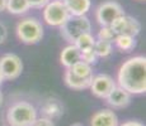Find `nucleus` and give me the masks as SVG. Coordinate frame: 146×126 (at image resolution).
<instances>
[{
  "instance_id": "f257e3e1",
  "label": "nucleus",
  "mask_w": 146,
  "mask_h": 126,
  "mask_svg": "<svg viewBox=\"0 0 146 126\" xmlns=\"http://www.w3.org/2000/svg\"><path fill=\"white\" fill-rule=\"evenodd\" d=\"M118 86L131 95H141L146 91V58L142 55L128 58L119 67L117 76Z\"/></svg>"
},
{
  "instance_id": "f03ea898",
  "label": "nucleus",
  "mask_w": 146,
  "mask_h": 126,
  "mask_svg": "<svg viewBox=\"0 0 146 126\" xmlns=\"http://www.w3.org/2000/svg\"><path fill=\"white\" fill-rule=\"evenodd\" d=\"M37 119L35 106L26 101L13 103L7 112V121L10 126H31Z\"/></svg>"
},
{
  "instance_id": "7ed1b4c3",
  "label": "nucleus",
  "mask_w": 146,
  "mask_h": 126,
  "mask_svg": "<svg viewBox=\"0 0 146 126\" xmlns=\"http://www.w3.org/2000/svg\"><path fill=\"white\" fill-rule=\"evenodd\" d=\"M92 29L90 20L85 15H70L67 20L60 27L61 35L70 44H74L75 40L84 33H89Z\"/></svg>"
},
{
  "instance_id": "20e7f679",
  "label": "nucleus",
  "mask_w": 146,
  "mask_h": 126,
  "mask_svg": "<svg viewBox=\"0 0 146 126\" xmlns=\"http://www.w3.org/2000/svg\"><path fill=\"white\" fill-rule=\"evenodd\" d=\"M17 35L23 43L36 44L43 37V27L36 18H24L17 25Z\"/></svg>"
},
{
  "instance_id": "39448f33",
  "label": "nucleus",
  "mask_w": 146,
  "mask_h": 126,
  "mask_svg": "<svg viewBox=\"0 0 146 126\" xmlns=\"http://www.w3.org/2000/svg\"><path fill=\"white\" fill-rule=\"evenodd\" d=\"M69 16V10H67L65 3L61 0L48 1L43 8V20L51 27H61Z\"/></svg>"
},
{
  "instance_id": "423d86ee",
  "label": "nucleus",
  "mask_w": 146,
  "mask_h": 126,
  "mask_svg": "<svg viewBox=\"0 0 146 126\" xmlns=\"http://www.w3.org/2000/svg\"><path fill=\"white\" fill-rule=\"evenodd\" d=\"M121 15H123L122 7L117 1H113V0H108V1L102 3L95 10L97 22L102 27H109Z\"/></svg>"
},
{
  "instance_id": "0eeeda50",
  "label": "nucleus",
  "mask_w": 146,
  "mask_h": 126,
  "mask_svg": "<svg viewBox=\"0 0 146 126\" xmlns=\"http://www.w3.org/2000/svg\"><path fill=\"white\" fill-rule=\"evenodd\" d=\"M23 63L21 58L14 53H8L0 57V73L4 80H15L22 74Z\"/></svg>"
},
{
  "instance_id": "6e6552de",
  "label": "nucleus",
  "mask_w": 146,
  "mask_h": 126,
  "mask_svg": "<svg viewBox=\"0 0 146 126\" xmlns=\"http://www.w3.org/2000/svg\"><path fill=\"white\" fill-rule=\"evenodd\" d=\"M109 27L114 32L116 35H131V37H136L139 35L140 30H141V24L139 23L137 19L132 18L128 15H121L117 18Z\"/></svg>"
},
{
  "instance_id": "1a4fd4ad",
  "label": "nucleus",
  "mask_w": 146,
  "mask_h": 126,
  "mask_svg": "<svg viewBox=\"0 0 146 126\" xmlns=\"http://www.w3.org/2000/svg\"><path fill=\"white\" fill-rule=\"evenodd\" d=\"M116 87V83H114L113 78L108 74H97L93 76V80L90 83V88L92 93L95 97H99V99H106L111 91Z\"/></svg>"
},
{
  "instance_id": "9d476101",
  "label": "nucleus",
  "mask_w": 146,
  "mask_h": 126,
  "mask_svg": "<svg viewBox=\"0 0 146 126\" xmlns=\"http://www.w3.org/2000/svg\"><path fill=\"white\" fill-rule=\"evenodd\" d=\"M107 103L114 108H123L130 105L131 102V93H128L126 89L119 86H116L111 91V93L106 97Z\"/></svg>"
},
{
  "instance_id": "9b49d317",
  "label": "nucleus",
  "mask_w": 146,
  "mask_h": 126,
  "mask_svg": "<svg viewBox=\"0 0 146 126\" xmlns=\"http://www.w3.org/2000/svg\"><path fill=\"white\" fill-rule=\"evenodd\" d=\"M90 126H118V117L112 110H99L92 117Z\"/></svg>"
},
{
  "instance_id": "f8f14e48",
  "label": "nucleus",
  "mask_w": 146,
  "mask_h": 126,
  "mask_svg": "<svg viewBox=\"0 0 146 126\" xmlns=\"http://www.w3.org/2000/svg\"><path fill=\"white\" fill-rule=\"evenodd\" d=\"M93 78H81L78 77L70 71L69 68H66V72L64 74V81H65L66 86L72 89H76V91H80V89H85L90 87V83Z\"/></svg>"
},
{
  "instance_id": "ddd939ff",
  "label": "nucleus",
  "mask_w": 146,
  "mask_h": 126,
  "mask_svg": "<svg viewBox=\"0 0 146 126\" xmlns=\"http://www.w3.org/2000/svg\"><path fill=\"white\" fill-rule=\"evenodd\" d=\"M81 61V57H80V52L79 49L76 48L75 44H70V46L65 47L61 52V55H60V62L64 67L66 68H71L76 62Z\"/></svg>"
},
{
  "instance_id": "4468645a",
  "label": "nucleus",
  "mask_w": 146,
  "mask_h": 126,
  "mask_svg": "<svg viewBox=\"0 0 146 126\" xmlns=\"http://www.w3.org/2000/svg\"><path fill=\"white\" fill-rule=\"evenodd\" d=\"M42 114L44 115V117H47L50 120L58 119L64 114V106L58 100L48 99L42 106Z\"/></svg>"
},
{
  "instance_id": "2eb2a0df",
  "label": "nucleus",
  "mask_w": 146,
  "mask_h": 126,
  "mask_svg": "<svg viewBox=\"0 0 146 126\" xmlns=\"http://www.w3.org/2000/svg\"><path fill=\"white\" fill-rule=\"evenodd\" d=\"M65 5L70 15H85L90 10V0H65Z\"/></svg>"
},
{
  "instance_id": "dca6fc26",
  "label": "nucleus",
  "mask_w": 146,
  "mask_h": 126,
  "mask_svg": "<svg viewBox=\"0 0 146 126\" xmlns=\"http://www.w3.org/2000/svg\"><path fill=\"white\" fill-rule=\"evenodd\" d=\"M31 9L28 0H7V10L15 15L27 13Z\"/></svg>"
},
{
  "instance_id": "f3484780",
  "label": "nucleus",
  "mask_w": 146,
  "mask_h": 126,
  "mask_svg": "<svg viewBox=\"0 0 146 126\" xmlns=\"http://www.w3.org/2000/svg\"><path fill=\"white\" fill-rule=\"evenodd\" d=\"M113 42L117 48L122 52H131L136 47V39L131 35H116Z\"/></svg>"
},
{
  "instance_id": "a211bd4d",
  "label": "nucleus",
  "mask_w": 146,
  "mask_h": 126,
  "mask_svg": "<svg viewBox=\"0 0 146 126\" xmlns=\"http://www.w3.org/2000/svg\"><path fill=\"white\" fill-rule=\"evenodd\" d=\"M75 46L76 48L79 49L80 53L85 52V50H89V49H93L94 48V44H95V38L92 35V33H84L81 34L79 38L75 40Z\"/></svg>"
},
{
  "instance_id": "6ab92c4d",
  "label": "nucleus",
  "mask_w": 146,
  "mask_h": 126,
  "mask_svg": "<svg viewBox=\"0 0 146 126\" xmlns=\"http://www.w3.org/2000/svg\"><path fill=\"white\" fill-rule=\"evenodd\" d=\"M75 76L81 78H93V71H92V66L88 63H85L84 61H79L69 68Z\"/></svg>"
},
{
  "instance_id": "aec40b11",
  "label": "nucleus",
  "mask_w": 146,
  "mask_h": 126,
  "mask_svg": "<svg viewBox=\"0 0 146 126\" xmlns=\"http://www.w3.org/2000/svg\"><path fill=\"white\" fill-rule=\"evenodd\" d=\"M112 43L111 42H107V40H95V44H94V50L97 53L98 57H108L109 54L112 53Z\"/></svg>"
},
{
  "instance_id": "412c9836",
  "label": "nucleus",
  "mask_w": 146,
  "mask_h": 126,
  "mask_svg": "<svg viewBox=\"0 0 146 126\" xmlns=\"http://www.w3.org/2000/svg\"><path fill=\"white\" fill-rule=\"evenodd\" d=\"M114 38H116V34L111 27H102L98 32V39H100V40H107L113 43Z\"/></svg>"
},
{
  "instance_id": "4be33fe9",
  "label": "nucleus",
  "mask_w": 146,
  "mask_h": 126,
  "mask_svg": "<svg viewBox=\"0 0 146 126\" xmlns=\"http://www.w3.org/2000/svg\"><path fill=\"white\" fill-rule=\"evenodd\" d=\"M51 1V0H28V4L31 8H35V9H42L47 5V3Z\"/></svg>"
},
{
  "instance_id": "5701e85b",
  "label": "nucleus",
  "mask_w": 146,
  "mask_h": 126,
  "mask_svg": "<svg viewBox=\"0 0 146 126\" xmlns=\"http://www.w3.org/2000/svg\"><path fill=\"white\" fill-rule=\"evenodd\" d=\"M31 126H55L52 122V120L47 119V117H40V119H36Z\"/></svg>"
},
{
  "instance_id": "b1692460",
  "label": "nucleus",
  "mask_w": 146,
  "mask_h": 126,
  "mask_svg": "<svg viewBox=\"0 0 146 126\" xmlns=\"http://www.w3.org/2000/svg\"><path fill=\"white\" fill-rule=\"evenodd\" d=\"M8 37V30L7 28H5V25L3 23H0V44L4 43L5 39Z\"/></svg>"
},
{
  "instance_id": "393cba45",
  "label": "nucleus",
  "mask_w": 146,
  "mask_h": 126,
  "mask_svg": "<svg viewBox=\"0 0 146 126\" xmlns=\"http://www.w3.org/2000/svg\"><path fill=\"white\" fill-rule=\"evenodd\" d=\"M118 126H144V124L140 121H133V120H131V121H126V122H123L122 125H118Z\"/></svg>"
},
{
  "instance_id": "a878e982",
  "label": "nucleus",
  "mask_w": 146,
  "mask_h": 126,
  "mask_svg": "<svg viewBox=\"0 0 146 126\" xmlns=\"http://www.w3.org/2000/svg\"><path fill=\"white\" fill-rule=\"evenodd\" d=\"M7 9V0H0V12Z\"/></svg>"
},
{
  "instance_id": "bb28decb",
  "label": "nucleus",
  "mask_w": 146,
  "mask_h": 126,
  "mask_svg": "<svg viewBox=\"0 0 146 126\" xmlns=\"http://www.w3.org/2000/svg\"><path fill=\"white\" fill-rule=\"evenodd\" d=\"M3 100H4V97H3V93H1V91H0V107H1V105H3Z\"/></svg>"
},
{
  "instance_id": "cd10ccee",
  "label": "nucleus",
  "mask_w": 146,
  "mask_h": 126,
  "mask_svg": "<svg viewBox=\"0 0 146 126\" xmlns=\"http://www.w3.org/2000/svg\"><path fill=\"white\" fill-rule=\"evenodd\" d=\"M3 81H4V77H3L1 73H0V85H1V83H3Z\"/></svg>"
},
{
  "instance_id": "c85d7f7f",
  "label": "nucleus",
  "mask_w": 146,
  "mask_h": 126,
  "mask_svg": "<svg viewBox=\"0 0 146 126\" xmlns=\"http://www.w3.org/2000/svg\"><path fill=\"white\" fill-rule=\"evenodd\" d=\"M74 126H83V125H80V124H76V125H74Z\"/></svg>"
},
{
  "instance_id": "c756f323",
  "label": "nucleus",
  "mask_w": 146,
  "mask_h": 126,
  "mask_svg": "<svg viewBox=\"0 0 146 126\" xmlns=\"http://www.w3.org/2000/svg\"><path fill=\"white\" fill-rule=\"evenodd\" d=\"M61 1H65V0H61Z\"/></svg>"
},
{
  "instance_id": "7c9ffc66",
  "label": "nucleus",
  "mask_w": 146,
  "mask_h": 126,
  "mask_svg": "<svg viewBox=\"0 0 146 126\" xmlns=\"http://www.w3.org/2000/svg\"><path fill=\"white\" fill-rule=\"evenodd\" d=\"M140 1H144V0H140Z\"/></svg>"
}]
</instances>
